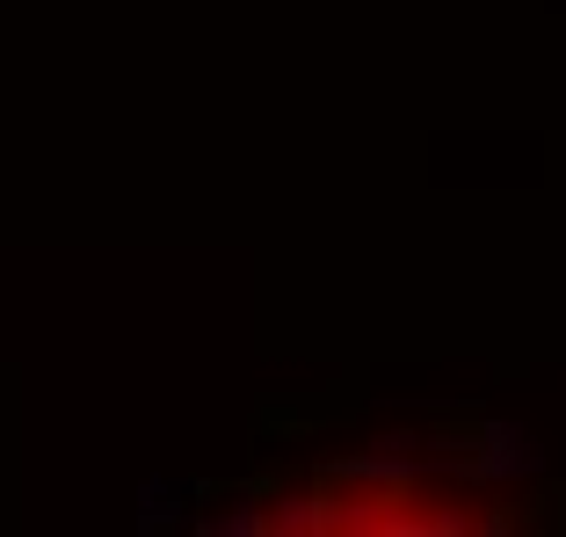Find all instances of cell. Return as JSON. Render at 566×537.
<instances>
[{
	"instance_id": "3957f363",
	"label": "cell",
	"mask_w": 566,
	"mask_h": 537,
	"mask_svg": "<svg viewBox=\"0 0 566 537\" xmlns=\"http://www.w3.org/2000/svg\"><path fill=\"white\" fill-rule=\"evenodd\" d=\"M248 436L262 443V451H276V443H313V436H327V414H305V407H254Z\"/></svg>"
},
{
	"instance_id": "277c9868",
	"label": "cell",
	"mask_w": 566,
	"mask_h": 537,
	"mask_svg": "<svg viewBox=\"0 0 566 537\" xmlns=\"http://www.w3.org/2000/svg\"><path fill=\"white\" fill-rule=\"evenodd\" d=\"M291 487H298V465H283V457H262L254 472L226 480V494H233V502H254V508H269L276 494H291Z\"/></svg>"
},
{
	"instance_id": "7a4b0ae2",
	"label": "cell",
	"mask_w": 566,
	"mask_h": 537,
	"mask_svg": "<svg viewBox=\"0 0 566 537\" xmlns=\"http://www.w3.org/2000/svg\"><path fill=\"white\" fill-rule=\"evenodd\" d=\"M516 537H559L566 530V480H537L531 494H509Z\"/></svg>"
},
{
	"instance_id": "6da1fadb",
	"label": "cell",
	"mask_w": 566,
	"mask_h": 537,
	"mask_svg": "<svg viewBox=\"0 0 566 537\" xmlns=\"http://www.w3.org/2000/svg\"><path fill=\"white\" fill-rule=\"evenodd\" d=\"M429 451L443 457V472L472 494H494V487H509L516 472H537V436L516 429V421H501L494 407H480V400L436 414Z\"/></svg>"
}]
</instances>
